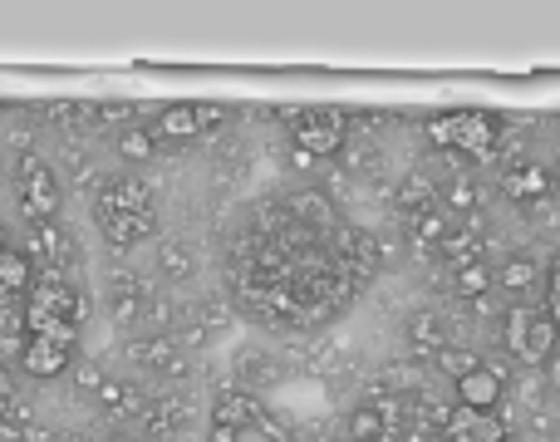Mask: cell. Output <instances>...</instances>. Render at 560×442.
<instances>
[{
    "mask_svg": "<svg viewBox=\"0 0 560 442\" xmlns=\"http://www.w3.org/2000/svg\"><path fill=\"white\" fill-rule=\"evenodd\" d=\"M25 325H30V335L79 329L84 325V295H79L69 280H59V276L35 280V290L25 295Z\"/></svg>",
    "mask_w": 560,
    "mask_h": 442,
    "instance_id": "1",
    "label": "cell"
},
{
    "mask_svg": "<svg viewBox=\"0 0 560 442\" xmlns=\"http://www.w3.org/2000/svg\"><path fill=\"white\" fill-rule=\"evenodd\" d=\"M556 339H560V329H556V319L546 315V310H532L526 300H516V305L506 310L502 345H506V354L512 359H522V364H532V369L551 364Z\"/></svg>",
    "mask_w": 560,
    "mask_h": 442,
    "instance_id": "2",
    "label": "cell"
},
{
    "mask_svg": "<svg viewBox=\"0 0 560 442\" xmlns=\"http://www.w3.org/2000/svg\"><path fill=\"white\" fill-rule=\"evenodd\" d=\"M497 118L492 114H477V108H457V114H443L428 124V138H433L438 148H453V153H467V158H492L497 153Z\"/></svg>",
    "mask_w": 560,
    "mask_h": 442,
    "instance_id": "3",
    "label": "cell"
},
{
    "mask_svg": "<svg viewBox=\"0 0 560 442\" xmlns=\"http://www.w3.org/2000/svg\"><path fill=\"white\" fill-rule=\"evenodd\" d=\"M15 197H20V212H25L30 226L55 221L59 207H65V193H59L55 167H49L45 158H35V153H25L15 163Z\"/></svg>",
    "mask_w": 560,
    "mask_h": 442,
    "instance_id": "4",
    "label": "cell"
},
{
    "mask_svg": "<svg viewBox=\"0 0 560 442\" xmlns=\"http://www.w3.org/2000/svg\"><path fill=\"white\" fill-rule=\"evenodd\" d=\"M345 138H349V118L339 108H305V114H295V148L310 153L315 163L335 158L345 148Z\"/></svg>",
    "mask_w": 560,
    "mask_h": 442,
    "instance_id": "5",
    "label": "cell"
},
{
    "mask_svg": "<svg viewBox=\"0 0 560 442\" xmlns=\"http://www.w3.org/2000/svg\"><path fill=\"white\" fill-rule=\"evenodd\" d=\"M74 335H79V329H49V335H30L20 364H25L35 379L65 374V369H74Z\"/></svg>",
    "mask_w": 560,
    "mask_h": 442,
    "instance_id": "6",
    "label": "cell"
},
{
    "mask_svg": "<svg viewBox=\"0 0 560 442\" xmlns=\"http://www.w3.org/2000/svg\"><path fill=\"white\" fill-rule=\"evenodd\" d=\"M453 394H457V408L497 414V404H502V394H506V374L502 369H492V364H482V369H472L467 379H457Z\"/></svg>",
    "mask_w": 560,
    "mask_h": 442,
    "instance_id": "7",
    "label": "cell"
},
{
    "mask_svg": "<svg viewBox=\"0 0 560 442\" xmlns=\"http://www.w3.org/2000/svg\"><path fill=\"white\" fill-rule=\"evenodd\" d=\"M128 212H153V193L143 177H108L98 193V217H128Z\"/></svg>",
    "mask_w": 560,
    "mask_h": 442,
    "instance_id": "8",
    "label": "cell"
},
{
    "mask_svg": "<svg viewBox=\"0 0 560 442\" xmlns=\"http://www.w3.org/2000/svg\"><path fill=\"white\" fill-rule=\"evenodd\" d=\"M447 442H506V428L497 414H477V408H453L443 423Z\"/></svg>",
    "mask_w": 560,
    "mask_h": 442,
    "instance_id": "9",
    "label": "cell"
},
{
    "mask_svg": "<svg viewBox=\"0 0 560 442\" xmlns=\"http://www.w3.org/2000/svg\"><path fill=\"white\" fill-rule=\"evenodd\" d=\"M69 251H74V241H69V231L59 226V221H45V226H30V241H25V256L35 260V266H65Z\"/></svg>",
    "mask_w": 560,
    "mask_h": 442,
    "instance_id": "10",
    "label": "cell"
},
{
    "mask_svg": "<svg viewBox=\"0 0 560 442\" xmlns=\"http://www.w3.org/2000/svg\"><path fill=\"white\" fill-rule=\"evenodd\" d=\"M404 335H408V349L423 354V359H438L447 349V325H443L438 310H418V315H408Z\"/></svg>",
    "mask_w": 560,
    "mask_h": 442,
    "instance_id": "11",
    "label": "cell"
},
{
    "mask_svg": "<svg viewBox=\"0 0 560 442\" xmlns=\"http://www.w3.org/2000/svg\"><path fill=\"white\" fill-rule=\"evenodd\" d=\"M261 404L252 394H222L212 408V428H226V433H242V428H261Z\"/></svg>",
    "mask_w": 560,
    "mask_h": 442,
    "instance_id": "12",
    "label": "cell"
},
{
    "mask_svg": "<svg viewBox=\"0 0 560 442\" xmlns=\"http://www.w3.org/2000/svg\"><path fill=\"white\" fill-rule=\"evenodd\" d=\"M497 286H502L506 295H516V300L532 295V290L541 286V266H536L532 251H512V256H506V266L497 270Z\"/></svg>",
    "mask_w": 560,
    "mask_h": 442,
    "instance_id": "13",
    "label": "cell"
},
{
    "mask_svg": "<svg viewBox=\"0 0 560 442\" xmlns=\"http://www.w3.org/2000/svg\"><path fill=\"white\" fill-rule=\"evenodd\" d=\"M502 187H506L512 202H541V197L556 187V177L546 173L541 163H526V167H512V173L502 177Z\"/></svg>",
    "mask_w": 560,
    "mask_h": 442,
    "instance_id": "14",
    "label": "cell"
},
{
    "mask_svg": "<svg viewBox=\"0 0 560 442\" xmlns=\"http://www.w3.org/2000/svg\"><path fill=\"white\" fill-rule=\"evenodd\" d=\"M202 128H197V104H167L163 114L153 118V138L158 143H187V138H197Z\"/></svg>",
    "mask_w": 560,
    "mask_h": 442,
    "instance_id": "15",
    "label": "cell"
},
{
    "mask_svg": "<svg viewBox=\"0 0 560 442\" xmlns=\"http://www.w3.org/2000/svg\"><path fill=\"white\" fill-rule=\"evenodd\" d=\"M35 290V260L25 256V251H0V300L10 295H30Z\"/></svg>",
    "mask_w": 560,
    "mask_h": 442,
    "instance_id": "16",
    "label": "cell"
},
{
    "mask_svg": "<svg viewBox=\"0 0 560 442\" xmlns=\"http://www.w3.org/2000/svg\"><path fill=\"white\" fill-rule=\"evenodd\" d=\"M98 226H104L108 246H138L143 236H153V212H128V217H98Z\"/></svg>",
    "mask_w": 560,
    "mask_h": 442,
    "instance_id": "17",
    "label": "cell"
},
{
    "mask_svg": "<svg viewBox=\"0 0 560 442\" xmlns=\"http://www.w3.org/2000/svg\"><path fill=\"white\" fill-rule=\"evenodd\" d=\"M108 290H114V295H108V310H114L118 325H128V319L143 315V286H138L133 276H118Z\"/></svg>",
    "mask_w": 560,
    "mask_h": 442,
    "instance_id": "18",
    "label": "cell"
},
{
    "mask_svg": "<svg viewBox=\"0 0 560 442\" xmlns=\"http://www.w3.org/2000/svg\"><path fill=\"white\" fill-rule=\"evenodd\" d=\"M114 148H118V158H124V163L143 167V163H153L158 138H153V128H124V133L114 138Z\"/></svg>",
    "mask_w": 560,
    "mask_h": 442,
    "instance_id": "19",
    "label": "cell"
},
{
    "mask_svg": "<svg viewBox=\"0 0 560 442\" xmlns=\"http://www.w3.org/2000/svg\"><path fill=\"white\" fill-rule=\"evenodd\" d=\"M492 266H487V256H477V260H467V266H457V295L463 300H477V295H487V286H492Z\"/></svg>",
    "mask_w": 560,
    "mask_h": 442,
    "instance_id": "20",
    "label": "cell"
},
{
    "mask_svg": "<svg viewBox=\"0 0 560 442\" xmlns=\"http://www.w3.org/2000/svg\"><path fill=\"white\" fill-rule=\"evenodd\" d=\"M158 266L167 270V280H187V276H192L197 260H192V251H187L183 241H167V246L158 251Z\"/></svg>",
    "mask_w": 560,
    "mask_h": 442,
    "instance_id": "21",
    "label": "cell"
},
{
    "mask_svg": "<svg viewBox=\"0 0 560 442\" xmlns=\"http://www.w3.org/2000/svg\"><path fill=\"white\" fill-rule=\"evenodd\" d=\"M438 369H443V374L457 384V379H467V374H472V369H482V359H477L472 349H457V345H447L443 354H438Z\"/></svg>",
    "mask_w": 560,
    "mask_h": 442,
    "instance_id": "22",
    "label": "cell"
},
{
    "mask_svg": "<svg viewBox=\"0 0 560 442\" xmlns=\"http://www.w3.org/2000/svg\"><path fill=\"white\" fill-rule=\"evenodd\" d=\"M104 364H94V359H74V384L79 388H89V394H98L104 388Z\"/></svg>",
    "mask_w": 560,
    "mask_h": 442,
    "instance_id": "23",
    "label": "cell"
},
{
    "mask_svg": "<svg viewBox=\"0 0 560 442\" xmlns=\"http://www.w3.org/2000/svg\"><path fill=\"white\" fill-rule=\"evenodd\" d=\"M546 315H551L560 329V256L551 260V276H546Z\"/></svg>",
    "mask_w": 560,
    "mask_h": 442,
    "instance_id": "24",
    "label": "cell"
},
{
    "mask_svg": "<svg viewBox=\"0 0 560 442\" xmlns=\"http://www.w3.org/2000/svg\"><path fill=\"white\" fill-rule=\"evenodd\" d=\"M472 202H477V197H472V187H467V183L447 187V212H472Z\"/></svg>",
    "mask_w": 560,
    "mask_h": 442,
    "instance_id": "25",
    "label": "cell"
},
{
    "mask_svg": "<svg viewBox=\"0 0 560 442\" xmlns=\"http://www.w3.org/2000/svg\"><path fill=\"white\" fill-rule=\"evenodd\" d=\"M226 124V108L222 104H197V128H202V133H207V128H222Z\"/></svg>",
    "mask_w": 560,
    "mask_h": 442,
    "instance_id": "26",
    "label": "cell"
},
{
    "mask_svg": "<svg viewBox=\"0 0 560 442\" xmlns=\"http://www.w3.org/2000/svg\"><path fill=\"white\" fill-rule=\"evenodd\" d=\"M0 398L10 404V374H5V364H0Z\"/></svg>",
    "mask_w": 560,
    "mask_h": 442,
    "instance_id": "27",
    "label": "cell"
},
{
    "mask_svg": "<svg viewBox=\"0 0 560 442\" xmlns=\"http://www.w3.org/2000/svg\"><path fill=\"white\" fill-rule=\"evenodd\" d=\"M212 442H236V433H226V428H212Z\"/></svg>",
    "mask_w": 560,
    "mask_h": 442,
    "instance_id": "28",
    "label": "cell"
},
{
    "mask_svg": "<svg viewBox=\"0 0 560 442\" xmlns=\"http://www.w3.org/2000/svg\"><path fill=\"white\" fill-rule=\"evenodd\" d=\"M0 251H10V226L0 221Z\"/></svg>",
    "mask_w": 560,
    "mask_h": 442,
    "instance_id": "29",
    "label": "cell"
},
{
    "mask_svg": "<svg viewBox=\"0 0 560 442\" xmlns=\"http://www.w3.org/2000/svg\"><path fill=\"white\" fill-rule=\"evenodd\" d=\"M49 442H79V438H49Z\"/></svg>",
    "mask_w": 560,
    "mask_h": 442,
    "instance_id": "30",
    "label": "cell"
},
{
    "mask_svg": "<svg viewBox=\"0 0 560 442\" xmlns=\"http://www.w3.org/2000/svg\"><path fill=\"white\" fill-rule=\"evenodd\" d=\"M114 442H128V438H114Z\"/></svg>",
    "mask_w": 560,
    "mask_h": 442,
    "instance_id": "31",
    "label": "cell"
}]
</instances>
